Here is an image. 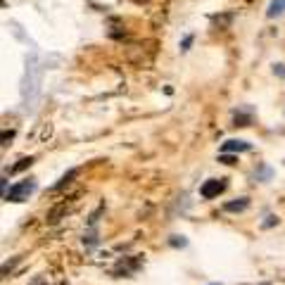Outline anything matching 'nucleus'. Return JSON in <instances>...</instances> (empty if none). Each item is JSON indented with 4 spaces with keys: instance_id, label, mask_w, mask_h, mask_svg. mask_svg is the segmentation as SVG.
Wrapping results in <instances>:
<instances>
[{
    "instance_id": "obj_12",
    "label": "nucleus",
    "mask_w": 285,
    "mask_h": 285,
    "mask_svg": "<svg viewBox=\"0 0 285 285\" xmlns=\"http://www.w3.org/2000/svg\"><path fill=\"white\" fill-rule=\"evenodd\" d=\"M12 136H14V131H5V133H3V140H5V143H7V140L12 138Z\"/></svg>"
},
{
    "instance_id": "obj_6",
    "label": "nucleus",
    "mask_w": 285,
    "mask_h": 285,
    "mask_svg": "<svg viewBox=\"0 0 285 285\" xmlns=\"http://www.w3.org/2000/svg\"><path fill=\"white\" fill-rule=\"evenodd\" d=\"M31 164H34V157H21V160L17 162V164H14L12 169H10V171H12V174H19V171H24V169H29V167H31Z\"/></svg>"
},
{
    "instance_id": "obj_7",
    "label": "nucleus",
    "mask_w": 285,
    "mask_h": 285,
    "mask_svg": "<svg viewBox=\"0 0 285 285\" xmlns=\"http://www.w3.org/2000/svg\"><path fill=\"white\" fill-rule=\"evenodd\" d=\"M283 7H285L283 0H273L271 5H269V12H266V14H269V17H278V14L283 12Z\"/></svg>"
},
{
    "instance_id": "obj_8",
    "label": "nucleus",
    "mask_w": 285,
    "mask_h": 285,
    "mask_svg": "<svg viewBox=\"0 0 285 285\" xmlns=\"http://www.w3.org/2000/svg\"><path fill=\"white\" fill-rule=\"evenodd\" d=\"M74 176H76V171H69V174H64L62 178H60V183H57L55 186V190H60V188H64V186H67V183L71 181V178H74Z\"/></svg>"
},
{
    "instance_id": "obj_13",
    "label": "nucleus",
    "mask_w": 285,
    "mask_h": 285,
    "mask_svg": "<svg viewBox=\"0 0 285 285\" xmlns=\"http://www.w3.org/2000/svg\"><path fill=\"white\" fill-rule=\"evenodd\" d=\"M190 43H193V36H188V38L183 41V50H188V45H190Z\"/></svg>"
},
{
    "instance_id": "obj_9",
    "label": "nucleus",
    "mask_w": 285,
    "mask_h": 285,
    "mask_svg": "<svg viewBox=\"0 0 285 285\" xmlns=\"http://www.w3.org/2000/svg\"><path fill=\"white\" fill-rule=\"evenodd\" d=\"M250 124V117H243V114H236V126H247Z\"/></svg>"
},
{
    "instance_id": "obj_1",
    "label": "nucleus",
    "mask_w": 285,
    "mask_h": 285,
    "mask_svg": "<svg viewBox=\"0 0 285 285\" xmlns=\"http://www.w3.org/2000/svg\"><path fill=\"white\" fill-rule=\"evenodd\" d=\"M34 190H36L34 181H21V183H17L14 188H10V193L5 195V200L7 202H24Z\"/></svg>"
},
{
    "instance_id": "obj_14",
    "label": "nucleus",
    "mask_w": 285,
    "mask_h": 285,
    "mask_svg": "<svg viewBox=\"0 0 285 285\" xmlns=\"http://www.w3.org/2000/svg\"><path fill=\"white\" fill-rule=\"evenodd\" d=\"M214 285H219V283H214Z\"/></svg>"
},
{
    "instance_id": "obj_5",
    "label": "nucleus",
    "mask_w": 285,
    "mask_h": 285,
    "mask_svg": "<svg viewBox=\"0 0 285 285\" xmlns=\"http://www.w3.org/2000/svg\"><path fill=\"white\" fill-rule=\"evenodd\" d=\"M250 207V200L247 197H240V200H236V202H228L226 204V212H243V209H247Z\"/></svg>"
},
{
    "instance_id": "obj_2",
    "label": "nucleus",
    "mask_w": 285,
    "mask_h": 285,
    "mask_svg": "<svg viewBox=\"0 0 285 285\" xmlns=\"http://www.w3.org/2000/svg\"><path fill=\"white\" fill-rule=\"evenodd\" d=\"M223 190H226V181H223V178H209V181L202 183L200 195L204 200H214V197H219Z\"/></svg>"
},
{
    "instance_id": "obj_10",
    "label": "nucleus",
    "mask_w": 285,
    "mask_h": 285,
    "mask_svg": "<svg viewBox=\"0 0 285 285\" xmlns=\"http://www.w3.org/2000/svg\"><path fill=\"white\" fill-rule=\"evenodd\" d=\"M171 245H174V247H183V245H186V240H183V238H178V236H174V238H171Z\"/></svg>"
},
{
    "instance_id": "obj_11",
    "label": "nucleus",
    "mask_w": 285,
    "mask_h": 285,
    "mask_svg": "<svg viewBox=\"0 0 285 285\" xmlns=\"http://www.w3.org/2000/svg\"><path fill=\"white\" fill-rule=\"evenodd\" d=\"M219 162H223V164H236V157H230V154H221V160Z\"/></svg>"
},
{
    "instance_id": "obj_4",
    "label": "nucleus",
    "mask_w": 285,
    "mask_h": 285,
    "mask_svg": "<svg viewBox=\"0 0 285 285\" xmlns=\"http://www.w3.org/2000/svg\"><path fill=\"white\" fill-rule=\"evenodd\" d=\"M230 21H233V14H221V17H219V14H214V17H212V24H214V27H219V29H228L230 27Z\"/></svg>"
},
{
    "instance_id": "obj_3",
    "label": "nucleus",
    "mask_w": 285,
    "mask_h": 285,
    "mask_svg": "<svg viewBox=\"0 0 285 285\" xmlns=\"http://www.w3.org/2000/svg\"><path fill=\"white\" fill-rule=\"evenodd\" d=\"M221 150L223 152H247L250 150V143L247 140H226Z\"/></svg>"
}]
</instances>
